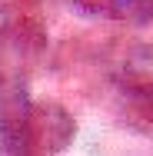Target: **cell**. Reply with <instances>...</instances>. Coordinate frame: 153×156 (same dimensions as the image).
<instances>
[]
</instances>
